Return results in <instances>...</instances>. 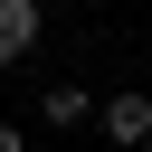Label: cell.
I'll return each mask as SVG.
<instances>
[{
	"mask_svg": "<svg viewBox=\"0 0 152 152\" xmlns=\"http://www.w3.org/2000/svg\"><path fill=\"white\" fill-rule=\"evenodd\" d=\"M95 124H104L114 152H142V142H152V95H142V86H114V95L95 104Z\"/></svg>",
	"mask_w": 152,
	"mask_h": 152,
	"instance_id": "6da1fadb",
	"label": "cell"
},
{
	"mask_svg": "<svg viewBox=\"0 0 152 152\" xmlns=\"http://www.w3.org/2000/svg\"><path fill=\"white\" fill-rule=\"evenodd\" d=\"M48 38V0H0V66H19Z\"/></svg>",
	"mask_w": 152,
	"mask_h": 152,
	"instance_id": "7a4b0ae2",
	"label": "cell"
},
{
	"mask_svg": "<svg viewBox=\"0 0 152 152\" xmlns=\"http://www.w3.org/2000/svg\"><path fill=\"white\" fill-rule=\"evenodd\" d=\"M38 114H48V133H66V124L95 114V95H86V86H38Z\"/></svg>",
	"mask_w": 152,
	"mask_h": 152,
	"instance_id": "3957f363",
	"label": "cell"
},
{
	"mask_svg": "<svg viewBox=\"0 0 152 152\" xmlns=\"http://www.w3.org/2000/svg\"><path fill=\"white\" fill-rule=\"evenodd\" d=\"M0 152H28V133H19V124H0Z\"/></svg>",
	"mask_w": 152,
	"mask_h": 152,
	"instance_id": "277c9868",
	"label": "cell"
}]
</instances>
